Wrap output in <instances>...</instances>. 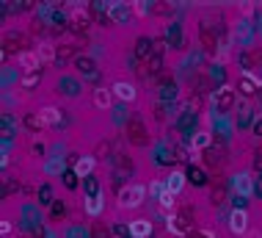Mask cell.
<instances>
[{"mask_svg": "<svg viewBox=\"0 0 262 238\" xmlns=\"http://www.w3.org/2000/svg\"><path fill=\"white\" fill-rule=\"evenodd\" d=\"M144 197H146L144 186H124V189H119V208H138L144 202Z\"/></svg>", "mask_w": 262, "mask_h": 238, "instance_id": "1", "label": "cell"}, {"mask_svg": "<svg viewBox=\"0 0 262 238\" xmlns=\"http://www.w3.org/2000/svg\"><path fill=\"white\" fill-rule=\"evenodd\" d=\"M229 233L232 236H246L248 233V213L243 208H234L229 216Z\"/></svg>", "mask_w": 262, "mask_h": 238, "instance_id": "2", "label": "cell"}, {"mask_svg": "<svg viewBox=\"0 0 262 238\" xmlns=\"http://www.w3.org/2000/svg\"><path fill=\"white\" fill-rule=\"evenodd\" d=\"M108 20H113V22H119V25H122V22H127L132 17V8L127 6V3H108Z\"/></svg>", "mask_w": 262, "mask_h": 238, "instance_id": "3", "label": "cell"}, {"mask_svg": "<svg viewBox=\"0 0 262 238\" xmlns=\"http://www.w3.org/2000/svg\"><path fill=\"white\" fill-rule=\"evenodd\" d=\"M113 94H116L119 100H127V103H132V100L138 97L135 86L127 83V80H116V83H113Z\"/></svg>", "mask_w": 262, "mask_h": 238, "instance_id": "4", "label": "cell"}, {"mask_svg": "<svg viewBox=\"0 0 262 238\" xmlns=\"http://www.w3.org/2000/svg\"><path fill=\"white\" fill-rule=\"evenodd\" d=\"M17 64H20L22 70H25V75L28 72H39V56H36V53H31V50H25V53H20V56H17Z\"/></svg>", "mask_w": 262, "mask_h": 238, "instance_id": "5", "label": "cell"}, {"mask_svg": "<svg viewBox=\"0 0 262 238\" xmlns=\"http://www.w3.org/2000/svg\"><path fill=\"white\" fill-rule=\"evenodd\" d=\"M215 105H218V111H229L234 105V91L229 89V86H224V89L215 91Z\"/></svg>", "mask_w": 262, "mask_h": 238, "instance_id": "6", "label": "cell"}, {"mask_svg": "<svg viewBox=\"0 0 262 238\" xmlns=\"http://www.w3.org/2000/svg\"><path fill=\"white\" fill-rule=\"evenodd\" d=\"M72 20H75V28L77 31H86L91 25V14L86 6H72Z\"/></svg>", "mask_w": 262, "mask_h": 238, "instance_id": "7", "label": "cell"}, {"mask_svg": "<svg viewBox=\"0 0 262 238\" xmlns=\"http://www.w3.org/2000/svg\"><path fill=\"white\" fill-rule=\"evenodd\" d=\"M39 117H41V122H44V125H53V127H58V125H61V111H58V108H53V105H47V108H41V111H39Z\"/></svg>", "mask_w": 262, "mask_h": 238, "instance_id": "8", "label": "cell"}, {"mask_svg": "<svg viewBox=\"0 0 262 238\" xmlns=\"http://www.w3.org/2000/svg\"><path fill=\"white\" fill-rule=\"evenodd\" d=\"M199 39H201V44H204V50H210V53H215V50H218V39H215V34L207 28V25H201Z\"/></svg>", "mask_w": 262, "mask_h": 238, "instance_id": "9", "label": "cell"}, {"mask_svg": "<svg viewBox=\"0 0 262 238\" xmlns=\"http://www.w3.org/2000/svg\"><path fill=\"white\" fill-rule=\"evenodd\" d=\"M113 103V89H97L94 91V105L97 108H110Z\"/></svg>", "mask_w": 262, "mask_h": 238, "instance_id": "10", "label": "cell"}, {"mask_svg": "<svg viewBox=\"0 0 262 238\" xmlns=\"http://www.w3.org/2000/svg\"><path fill=\"white\" fill-rule=\"evenodd\" d=\"M130 233H132V238H149L152 224L146 222V219H138V222H132V224H130Z\"/></svg>", "mask_w": 262, "mask_h": 238, "instance_id": "11", "label": "cell"}, {"mask_svg": "<svg viewBox=\"0 0 262 238\" xmlns=\"http://www.w3.org/2000/svg\"><path fill=\"white\" fill-rule=\"evenodd\" d=\"M185 186V175L182 172H171V175L165 177V191H171V194H177L179 189Z\"/></svg>", "mask_w": 262, "mask_h": 238, "instance_id": "12", "label": "cell"}, {"mask_svg": "<svg viewBox=\"0 0 262 238\" xmlns=\"http://www.w3.org/2000/svg\"><path fill=\"white\" fill-rule=\"evenodd\" d=\"M94 161H97V155H83L80 161L75 163V172L83 177H89L91 175V169H94Z\"/></svg>", "mask_w": 262, "mask_h": 238, "instance_id": "13", "label": "cell"}, {"mask_svg": "<svg viewBox=\"0 0 262 238\" xmlns=\"http://www.w3.org/2000/svg\"><path fill=\"white\" fill-rule=\"evenodd\" d=\"M36 56H39V61H55L58 47H53V44H47V42H41L39 47H36Z\"/></svg>", "mask_w": 262, "mask_h": 238, "instance_id": "14", "label": "cell"}, {"mask_svg": "<svg viewBox=\"0 0 262 238\" xmlns=\"http://www.w3.org/2000/svg\"><path fill=\"white\" fill-rule=\"evenodd\" d=\"M257 91H260L257 80H251L248 75H243V78H240V94H243V97H254Z\"/></svg>", "mask_w": 262, "mask_h": 238, "instance_id": "15", "label": "cell"}, {"mask_svg": "<svg viewBox=\"0 0 262 238\" xmlns=\"http://www.w3.org/2000/svg\"><path fill=\"white\" fill-rule=\"evenodd\" d=\"M22 125L31 130V133H39L41 127H47L44 122H41V117H36V114H25V119H22Z\"/></svg>", "mask_w": 262, "mask_h": 238, "instance_id": "16", "label": "cell"}, {"mask_svg": "<svg viewBox=\"0 0 262 238\" xmlns=\"http://www.w3.org/2000/svg\"><path fill=\"white\" fill-rule=\"evenodd\" d=\"M210 144H213V139H210V133H196L193 136V141H191V150H207L210 147Z\"/></svg>", "mask_w": 262, "mask_h": 238, "instance_id": "17", "label": "cell"}, {"mask_svg": "<svg viewBox=\"0 0 262 238\" xmlns=\"http://www.w3.org/2000/svg\"><path fill=\"white\" fill-rule=\"evenodd\" d=\"M130 133H132V141H135V144H146L144 125H141V122H135V119H132V122H130Z\"/></svg>", "mask_w": 262, "mask_h": 238, "instance_id": "18", "label": "cell"}, {"mask_svg": "<svg viewBox=\"0 0 262 238\" xmlns=\"http://www.w3.org/2000/svg\"><path fill=\"white\" fill-rule=\"evenodd\" d=\"M158 202H160V208H163V210H171V213H174V208H177V202H174V194H171V191H163V194L158 197Z\"/></svg>", "mask_w": 262, "mask_h": 238, "instance_id": "19", "label": "cell"}, {"mask_svg": "<svg viewBox=\"0 0 262 238\" xmlns=\"http://www.w3.org/2000/svg\"><path fill=\"white\" fill-rule=\"evenodd\" d=\"M135 53H138V56H141V58H146V56H149V53H152V39H146V36H141V39H138V42H135Z\"/></svg>", "mask_w": 262, "mask_h": 238, "instance_id": "20", "label": "cell"}, {"mask_svg": "<svg viewBox=\"0 0 262 238\" xmlns=\"http://www.w3.org/2000/svg\"><path fill=\"white\" fill-rule=\"evenodd\" d=\"M234 186H237L240 197H246L248 191H251V180H248V175H237V177H234Z\"/></svg>", "mask_w": 262, "mask_h": 238, "instance_id": "21", "label": "cell"}, {"mask_svg": "<svg viewBox=\"0 0 262 238\" xmlns=\"http://www.w3.org/2000/svg\"><path fill=\"white\" fill-rule=\"evenodd\" d=\"M86 210H89L91 216H97V213L102 210V199H99V197H89V199H86Z\"/></svg>", "mask_w": 262, "mask_h": 238, "instance_id": "22", "label": "cell"}, {"mask_svg": "<svg viewBox=\"0 0 262 238\" xmlns=\"http://www.w3.org/2000/svg\"><path fill=\"white\" fill-rule=\"evenodd\" d=\"M39 80H41L39 72H28V75L22 78V89H33V86H39Z\"/></svg>", "mask_w": 262, "mask_h": 238, "instance_id": "23", "label": "cell"}, {"mask_svg": "<svg viewBox=\"0 0 262 238\" xmlns=\"http://www.w3.org/2000/svg\"><path fill=\"white\" fill-rule=\"evenodd\" d=\"M224 186H215L213 191H210V199H213V205H224Z\"/></svg>", "mask_w": 262, "mask_h": 238, "instance_id": "24", "label": "cell"}, {"mask_svg": "<svg viewBox=\"0 0 262 238\" xmlns=\"http://www.w3.org/2000/svg\"><path fill=\"white\" fill-rule=\"evenodd\" d=\"M132 11H135L138 17H146V14H149V11H152V6H149V3H146V0H138L135 6H132Z\"/></svg>", "mask_w": 262, "mask_h": 238, "instance_id": "25", "label": "cell"}, {"mask_svg": "<svg viewBox=\"0 0 262 238\" xmlns=\"http://www.w3.org/2000/svg\"><path fill=\"white\" fill-rule=\"evenodd\" d=\"M77 67H80V72H86V75L94 72V61H91V58H77Z\"/></svg>", "mask_w": 262, "mask_h": 238, "instance_id": "26", "label": "cell"}, {"mask_svg": "<svg viewBox=\"0 0 262 238\" xmlns=\"http://www.w3.org/2000/svg\"><path fill=\"white\" fill-rule=\"evenodd\" d=\"M69 56H72V47H66V44H64V47H58V56H55V61H58V64H64Z\"/></svg>", "mask_w": 262, "mask_h": 238, "instance_id": "27", "label": "cell"}, {"mask_svg": "<svg viewBox=\"0 0 262 238\" xmlns=\"http://www.w3.org/2000/svg\"><path fill=\"white\" fill-rule=\"evenodd\" d=\"M188 238H215L210 230H193V233H188Z\"/></svg>", "mask_w": 262, "mask_h": 238, "instance_id": "28", "label": "cell"}, {"mask_svg": "<svg viewBox=\"0 0 262 238\" xmlns=\"http://www.w3.org/2000/svg\"><path fill=\"white\" fill-rule=\"evenodd\" d=\"M31 153H33V155H44V144L33 141V144H31Z\"/></svg>", "mask_w": 262, "mask_h": 238, "instance_id": "29", "label": "cell"}, {"mask_svg": "<svg viewBox=\"0 0 262 238\" xmlns=\"http://www.w3.org/2000/svg\"><path fill=\"white\" fill-rule=\"evenodd\" d=\"M108 153H110V144H108V141H102V144L97 147V155H108Z\"/></svg>", "mask_w": 262, "mask_h": 238, "instance_id": "30", "label": "cell"}, {"mask_svg": "<svg viewBox=\"0 0 262 238\" xmlns=\"http://www.w3.org/2000/svg\"><path fill=\"white\" fill-rule=\"evenodd\" d=\"M94 238H108V227H94Z\"/></svg>", "mask_w": 262, "mask_h": 238, "instance_id": "31", "label": "cell"}, {"mask_svg": "<svg viewBox=\"0 0 262 238\" xmlns=\"http://www.w3.org/2000/svg\"><path fill=\"white\" fill-rule=\"evenodd\" d=\"M0 233H3V236H8V233H11V222H6V219H3V222H0Z\"/></svg>", "mask_w": 262, "mask_h": 238, "instance_id": "32", "label": "cell"}, {"mask_svg": "<svg viewBox=\"0 0 262 238\" xmlns=\"http://www.w3.org/2000/svg\"><path fill=\"white\" fill-rule=\"evenodd\" d=\"M243 238H262V233H260V230H248Z\"/></svg>", "mask_w": 262, "mask_h": 238, "instance_id": "33", "label": "cell"}, {"mask_svg": "<svg viewBox=\"0 0 262 238\" xmlns=\"http://www.w3.org/2000/svg\"><path fill=\"white\" fill-rule=\"evenodd\" d=\"M257 161H262V144L257 147Z\"/></svg>", "mask_w": 262, "mask_h": 238, "instance_id": "34", "label": "cell"}, {"mask_svg": "<svg viewBox=\"0 0 262 238\" xmlns=\"http://www.w3.org/2000/svg\"><path fill=\"white\" fill-rule=\"evenodd\" d=\"M257 133H262V119H260V122H257Z\"/></svg>", "mask_w": 262, "mask_h": 238, "instance_id": "35", "label": "cell"}, {"mask_svg": "<svg viewBox=\"0 0 262 238\" xmlns=\"http://www.w3.org/2000/svg\"><path fill=\"white\" fill-rule=\"evenodd\" d=\"M257 58H260V70H262V53H260V56H257Z\"/></svg>", "mask_w": 262, "mask_h": 238, "instance_id": "36", "label": "cell"}, {"mask_svg": "<svg viewBox=\"0 0 262 238\" xmlns=\"http://www.w3.org/2000/svg\"><path fill=\"white\" fill-rule=\"evenodd\" d=\"M260 186H262V183H260Z\"/></svg>", "mask_w": 262, "mask_h": 238, "instance_id": "37", "label": "cell"}]
</instances>
